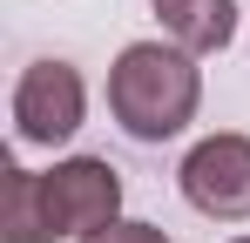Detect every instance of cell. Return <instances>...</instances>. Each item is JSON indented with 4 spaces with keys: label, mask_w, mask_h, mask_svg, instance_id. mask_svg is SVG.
<instances>
[{
    "label": "cell",
    "mask_w": 250,
    "mask_h": 243,
    "mask_svg": "<svg viewBox=\"0 0 250 243\" xmlns=\"http://www.w3.org/2000/svg\"><path fill=\"white\" fill-rule=\"evenodd\" d=\"M230 243H250V237H230Z\"/></svg>",
    "instance_id": "8"
},
{
    "label": "cell",
    "mask_w": 250,
    "mask_h": 243,
    "mask_svg": "<svg viewBox=\"0 0 250 243\" xmlns=\"http://www.w3.org/2000/svg\"><path fill=\"white\" fill-rule=\"evenodd\" d=\"M0 243H54L41 202V169L7 162V202H0Z\"/></svg>",
    "instance_id": "6"
},
{
    "label": "cell",
    "mask_w": 250,
    "mask_h": 243,
    "mask_svg": "<svg viewBox=\"0 0 250 243\" xmlns=\"http://www.w3.org/2000/svg\"><path fill=\"white\" fill-rule=\"evenodd\" d=\"M41 202L54 243H88L95 230L122 223V169L108 156H61L41 169Z\"/></svg>",
    "instance_id": "2"
},
{
    "label": "cell",
    "mask_w": 250,
    "mask_h": 243,
    "mask_svg": "<svg viewBox=\"0 0 250 243\" xmlns=\"http://www.w3.org/2000/svg\"><path fill=\"white\" fill-rule=\"evenodd\" d=\"M203 108V68L176 40H128L108 61V115L128 142H176Z\"/></svg>",
    "instance_id": "1"
},
{
    "label": "cell",
    "mask_w": 250,
    "mask_h": 243,
    "mask_svg": "<svg viewBox=\"0 0 250 243\" xmlns=\"http://www.w3.org/2000/svg\"><path fill=\"white\" fill-rule=\"evenodd\" d=\"M88 243H169V230H163V223H142V216H122V223L95 230Z\"/></svg>",
    "instance_id": "7"
},
{
    "label": "cell",
    "mask_w": 250,
    "mask_h": 243,
    "mask_svg": "<svg viewBox=\"0 0 250 243\" xmlns=\"http://www.w3.org/2000/svg\"><path fill=\"white\" fill-rule=\"evenodd\" d=\"M149 14L163 20V40H176L196 61L237 40V0H149Z\"/></svg>",
    "instance_id": "5"
},
{
    "label": "cell",
    "mask_w": 250,
    "mask_h": 243,
    "mask_svg": "<svg viewBox=\"0 0 250 243\" xmlns=\"http://www.w3.org/2000/svg\"><path fill=\"white\" fill-rule=\"evenodd\" d=\"M176 189L209 223H250V135L244 128L203 135L176 169Z\"/></svg>",
    "instance_id": "4"
},
{
    "label": "cell",
    "mask_w": 250,
    "mask_h": 243,
    "mask_svg": "<svg viewBox=\"0 0 250 243\" xmlns=\"http://www.w3.org/2000/svg\"><path fill=\"white\" fill-rule=\"evenodd\" d=\"M88 122V81L75 61H27L14 81V142L27 149H61Z\"/></svg>",
    "instance_id": "3"
}]
</instances>
